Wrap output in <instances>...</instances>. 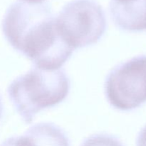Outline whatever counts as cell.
I'll return each mask as SVG.
<instances>
[{"mask_svg": "<svg viewBox=\"0 0 146 146\" xmlns=\"http://www.w3.org/2000/svg\"><path fill=\"white\" fill-rule=\"evenodd\" d=\"M3 113V104H2V99H1V96L0 95V119L1 118Z\"/></svg>", "mask_w": 146, "mask_h": 146, "instance_id": "7c38bea8", "label": "cell"}, {"mask_svg": "<svg viewBox=\"0 0 146 146\" xmlns=\"http://www.w3.org/2000/svg\"><path fill=\"white\" fill-rule=\"evenodd\" d=\"M46 0H23V1L30 3V4H42Z\"/></svg>", "mask_w": 146, "mask_h": 146, "instance_id": "8fae6325", "label": "cell"}, {"mask_svg": "<svg viewBox=\"0 0 146 146\" xmlns=\"http://www.w3.org/2000/svg\"><path fill=\"white\" fill-rule=\"evenodd\" d=\"M111 18L115 25L125 31L146 30V0L125 4H109Z\"/></svg>", "mask_w": 146, "mask_h": 146, "instance_id": "5b68a950", "label": "cell"}, {"mask_svg": "<svg viewBox=\"0 0 146 146\" xmlns=\"http://www.w3.org/2000/svg\"><path fill=\"white\" fill-rule=\"evenodd\" d=\"M138 1V0H111L110 4H128V3L133 2V1Z\"/></svg>", "mask_w": 146, "mask_h": 146, "instance_id": "30bf717a", "label": "cell"}, {"mask_svg": "<svg viewBox=\"0 0 146 146\" xmlns=\"http://www.w3.org/2000/svg\"><path fill=\"white\" fill-rule=\"evenodd\" d=\"M136 146H146V125L138 133L136 140Z\"/></svg>", "mask_w": 146, "mask_h": 146, "instance_id": "9c48e42d", "label": "cell"}, {"mask_svg": "<svg viewBox=\"0 0 146 146\" xmlns=\"http://www.w3.org/2000/svg\"><path fill=\"white\" fill-rule=\"evenodd\" d=\"M105 95L113 108L131 111L146 101V56L116 66L107 76Z\"/></svg>", "mask_w": 146, "mask_h": 146, "instance_id": "277c9868", "label": "cell"}, {"mask_svg": "<svg viewBox=\"0 0 146 146\" xmlns=\"http://www.w3.org/2000/svg\"><path fill=\"white\" fill-rule=\"evenodd\" d=\"M24 135L34 146H70L65 133L50 123H41L29 128Z\"/></svg>", "mask_w": 146, "mask_h": 146, "instance_id": "8992f818", "label": "cell"}, {"mask_svg": "<svg viewBox=\"0 0 146 146\" xmlns=\"http://www.w3.org/2000/svg\"><path fill=\"white\" fill-rule=\"evenodd\" d=\"M69 90L70 80L64 71L34 67L14 80L7 93L17 113L29 124L41 110L62 102Z\"/></svg>", "mask_w": 146, "mask_h": 146, "instance_id": "7a4b0ae2", "label": "cell"}, {"mask_svg": "<svg viewBox=\"0 0 146 146\" xmlns=\"http://www.w3.org/2000/svg\"><path fill=\"white\" fill-rule=\"evenodd\" d=\"M58 31L72 48L96 44L106 29L105 13L95 0H73L56 17Z\"/></svg>", "mask_w": 146, "mask_h": 146, "instance_id": "3957f363", "label": "cell"}, {"mask_svg": "<svg viewBox=\"0 0 146 146\" xmlns=\"http://www.w3.org/2000/svg\"><path fill=\"white\" fill-rule=\"evenodd\" d=\"M2 31L14 49L41 69H59L74 50L60 35L48 4L14 3L6 11Z\"/></svg>", "mask_w": 146, "mask_h": 146, "instance_id": "6da1fadb", "label": "cell"}, {"mask_svg": "<svg viewBox=\"0 0 146 146\" xmlns=\"http://www.w3.org/2000/svg\"><path fill=\"white\" fill-rule=\"evenodd\" d=\"M0 146H34L29 139L24 134V135L11 137L6 140Z\"/></svg>", "mask_w": 146, "mask_h": 146, "instance_id": "ba28073f", "label": "cell"}, {"mask_svg": "<svg viewBox=\"0 0 146 146\" xmlns=\"http://www.w3.org/2000/svg\"><path fill=\"white\" fill-rule=\"evenodd\" d=\"M81 146H123L115 137L105 133L95 134L86 138Z\"/></svg>", "mask_w": 146, "mask_h": 146, "instance_id": "52a82bcc", "label": "cell"}]
</instances>
